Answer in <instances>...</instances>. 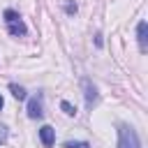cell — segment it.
Returning <instances> with one entry per match:
<instances>
[{
    "label": "cell",
    "mask_w": 148,
    "mask_h": 148,
    "mask_svg": "<svg viewBox=\"0 0 148 148\" xmlns=\"http://www.w3.org/2000/svg\"><path fill=\"white\" fill-rule=\"evenodd\" d=\"M5 23H7V32L12 35V37H23L25 32H28V28H25V23L21 21V16H18V12H14V9H5Z\"/></svg>",
    "instance_id": "obj_1"
},
{
    "label": "cell",
    "mask_w": 148,
    "mask_h": 148,
    "mask_svg": "<svg viewBox=\"0 0 148 148\" xmlns=\"http://www.w3.org/2000/svg\"><path fill=\"white\" fill-rule=\"evenodd\" d=\"M118 148H141V141L134 132V127L120 123L118 125Z\"/></svg>",
    "instance_id": "obj_2"
},
{
    "label": "cell",
    "mask_w": 148,
    "mask_h": 148,
    "mask_svg": "<svg viewBox=\"0 0 148 148\" xmlns=\"http://www.w3.org/2000/svg\"><path fill=\"white\" fill-rule=\"evenodd\" d=\"M81 86H83V97H86V106L88 109H92L97 102H99V92H97V88H95V83L90 81V79H83L81 81Z\"/></svg>",
    "instance_id": "obj_3"
},
{
    "label": "cell",
    "mask_w": 148,
    "mask_h": 148,
    "mask_svg": "<svg viewBox=\"0 0 148 148\" xmlns=\"http://www.w3.org/2000/svg\"><path fill=\"white\" fill-rule=\"evenodd\" d=\"M44 116V97H42V92H37L35 97H30L28 99V118H42Z\"/></svg>",
    "instance_id": "obj_4"
},
{
    "label": "cell",
    "mask_w": 148,
    "mask_h": 148,
    "mask_svg": "<svg viewBox=\"0 0 148 148\" xmlns=\"http://www.w3.org/2000/svg\"><path fill=\"white\" fill-rule=\"evenodd\" d=\"M39 141L44 143V148H51V146L56 143V130H53L51 125H44V127L39 130Z\"/></svg>",
    "instance_id": "obj_5"
},
{
    "label": "cell",
    "mask_w": 148,
    "mask_h": 148,
    "mask_svg": "<svg viewBox=\"0 0 148 148\" xmlns=\"http://www.w3.org/2000/svg\"><path fill=\"white\" fill-rule=\"evenodd\" d=\"M146 32H148V23L146 21H139V25H136V39H139V49L141 51H146L148 49V44H146Z\"/></svg>",
    "instance_id": "obj_6"
},
{
    "label": "cell",
    "mask_w": 148,
    "mask_h": 148,
    "mask_svg": "<svg viewBox=\"0 0 148 148\" xmlns=\"http://www.w3.org/2000/svg\"><path fill=\"white\" fill-rule=\"evenodd\" d=\"M9 90H12V95H14L16 99H25V88H23V86H18V83H9Z\"/></svg>",
    "instance_id": "obj_7"
},
{
    "label": "cell",
    "mask_w": 148,
    "mask_h": 148,
    "mask_svg": "<svg viewBox=\"0 0 148 148\" xmlns=\"http://www.w3.org/2000/svg\"><path fill=\"white\" fill-rule=\"evenodd\" d=\"M60 109H62L67 116H76V106H74V104H69V102H65V99L60 102Z\"/></svg>",
    "instance_id": "obj_8"
},
{
    "label": "cell",
    "mask_w": 148,
    "mask_h": 148,
    "mask_svg": "<svg viewBox=\"0 0 148 148\" xmlns=\"http://www.w3.org/2000/svg\"><path fill=\"white\" fill-rule=\"evenodd\" d=\"M65 148H90L88 141H65Z\"/></svg>",
    "instance_id": "obj_9"
},
{
    "label": "cell",
    "mask_w": 148,
    "mask_h": 148,
    "mask_svg": "<svg viewBox=\"0 0 148 148\" xmlns=\"http://www.w3.org/2000/svg\"><path fill=\"white\" fill-rule=\"evenodd\" d=\"M7 136H9V130H7V125H2V123H0V146H2V143H7Z\"/></svg>",
    "instance_id": "obj_10"
},
{
    "label": "cell",
    "mask_w": 148,
    "mask_h": 148,
    "mask_svg": "<svg viewBox=\"0 0 148 148\" xmlns=\"http://www.w3.org/2000/svg\"><path fill=\"white\" fill-rule=\"evenodd\" d=\"M65 12L67 14H76V2H67L65 5Z\"/></svg>",
    "instance_id": "obj_11"
},
{
    "label": "cell",
    "mask_w": 148,
    "mask_h": 148,
    "mask_svg": "<svg viewBox=\"0 0 148 148\" xmlns=\"http://www.w3.org/2000/svg\"><path fill=\"white\" fill-rule=\"evenodd\" d=\"M2 106H5V99H2V95H0V109H2Z\"/></svg>",
    "instance_id": "obj_12"
}]
</instances>
